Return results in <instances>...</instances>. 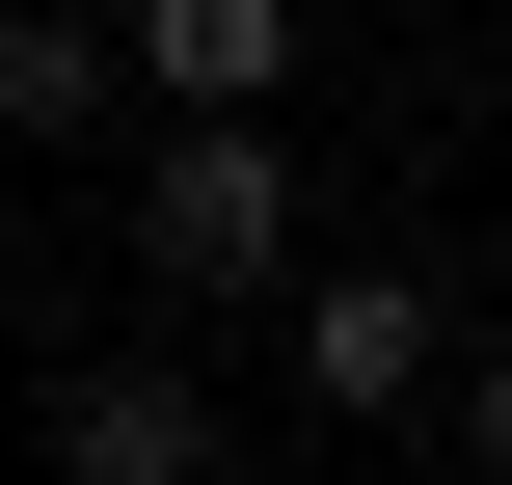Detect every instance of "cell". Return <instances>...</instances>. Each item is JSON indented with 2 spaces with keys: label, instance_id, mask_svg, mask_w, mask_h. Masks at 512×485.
I'll list each match as a JSON object with an SVG mask.
<instances>
[{
  "label": "cell",
  "instance_id": "7",
  "mask_svg": "<svg viewBox=\"0 0 512 485\" xmlns=\"http://www.w3.org/2000/svg\"><path fill=\"white\" fill-rule=\"evenodd\" d=\"M0 324H27V243H0Z\"/></svg>",
  "mask_w": 512,
  "mask_h": 485
},
{
  "label": "cell",
  "instance_id": "4",
  "mask_svg": "<svg viewBox=\"0 0 512 485\" xmlns=\"http://www.w3.org/2000/svg\"><path fill=\"white\" fill-rule=\"evenodd\" d=\"M135 81H162V135H270L297 108V0H135Z\"/></svg>",
  "mask_w": 512,
  "mask_h": 485
},
{
  "label": "cell",
  "instance_id": "2",
  "mask_svg": "<svg viewBox=\"0 0 512 485\" xmlns=\"http://www.w3.org/2000/svg\"><path fill=\"white\" fill-rule=\"evenodd\" d=\"M459 351H486V324H459L432 270H297V405L378 432V405H459Z\"/></svg>",
  "mask_w": 512,
  "mask_h": 485
},
{
  "label": "cell",
  "instance_id": "5",
  "mask_svg": "<svg viewBox=\"0 0 512 485\" xmlns=\"http://www.w3.org/2000/svg\"><path fill=\"white\" fill-rule=\"evenodd\" d=\"M135 108V27H81V0H0V135H108Z\"/></svg>",
  "mask_w": 512,
  "mask_h": 485
},
{
  "label": "cell",
  "instance_id": "3",
  "mask_svg": "<svg viewBox=\"0 0 512 485\" xmlns=\"http://www.w3.org/2000/svg\"><path fill=\"white\" fill-rule=\"evenodd\" d=\"M54 485H243V432L162 351H54Z\"/></svg>",
  "mask_w": 512,
  "mask_h": 485
},
{
  "label": "cell",
  "instance_id": "6",
  "mask_svg": "<svg viewBox=\"0 0 512 485\" xmlns=\"http://www.w3.org/2000/svg\"><path fill=\"white\" fill-rule=\"evenodd\" d=\"M432 432H459V459L512 485V351H459V405H432Z\"/></svg>",
  "mask_w": 512,
  "mask_h": 485
},
{
  "label": "cell",
  "instance_id": "1",
  "mask_svg": "<svg viewBox=\"0 0 512 485\" xmlns=\"http://www.w3.org/2000/svg\"><path fill=\"white\" fill-rule=\"evenodd\" d=\"M135 270L162 297H270L297 270V135H162L135 162Z\"/></svg>",
  "mask_w": 512,
  "mask_h": 485
}]
</instances>
